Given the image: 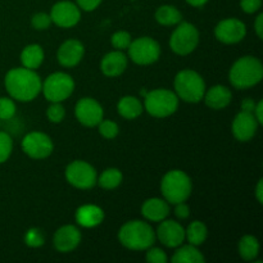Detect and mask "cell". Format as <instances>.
<instances>
[{"label": "cell", "instance_id": "cell-2", "mask_svg": "<svg viewBox=\"0 0 263 263\" xmlns=\"http://www.w3.org/2000/svg\"><path fill=\"white\" fill-rule=\"evenodd\" d=\"M263 64L253 55H244L231 66L229 80L233 87L238 90L251 89L262 81Z\"/></svg>", "mask_w": 263, "mask_h": 263}, {"label": "cell", "instance_id": "cell-24", "mask_svg": "<svg viewBox=\"0 0 263 263\" xmlns=\"http://www.w3.org/2000/svg\"><path fill=\"white\" fill-rule=\"evenodd\" d=\"M44 57V49L39 44H30L25 46L21 53V63L22 67L36 71L43 64Z\"/></svg>", "mask_w": 263, "mask_h": 263}, {"label": "cell", "instance_id": "cell-12", "mask_svg": "<svg viewBox=\"0 0 263 263\" xmlns=\"http://www.w3.org/2000/svg\"><path fill=\"white\" fill-rule=\"evenodd\" d=\"M74 116L81 125L95 127L104 117V110L94 98H81L74 105Z\"/></svg>", "mask_w": 263, "mask_h": 263}, {"label": "cell", "instance_id": "cell-38", "mask_svg": "<svg viewBox=\"0 0 263 263\" xmlns=\"http://www.w3.org/2000/svg\"><path fill=\"white\" fill-rule=\"evenodd\" d=\"M262 0H240V8L243 12L252 14L261 8Z\"/></svg>", "mask_w": 263, "mask_h": 263}, {"label": "cell", "instance_id": "cell-1", "mask_svg": "<svg viewBox=\"0 0 263 263\" xmlns=\"http://www.w3.org/2000/svg\"><path fill=\"white\" fill-rule=\"evenodd\" d=\"M5 89L10 98L17 102H32L41 92L40 76L33 69H28L26 67L12 68L5 74Z\"/></svg>", "mask_w": 263, "mask_h": 263}, {"label": "cell", "instance_id": "cell-35", "mask_svg": "<svg viewBox=\"0 0 263 263\" xmlns=\"http://www.w3.org/2000/svg\"><path fill=\"white\" fill-rule=\"evenodd\" d=\"M46 117L50 122L61 123L66 117V109L62 105V103H51L50 107L46 110Z\"/></svg>", "mask_w": 263, "mask_h": 263}, {"label": "cell", "instance_id": "cell-42", "mask_svg": "<svg viewBox=\"0 0 263 263\" xmlns=\"http://www.w3.org/2000/svg\"><path fill=\"white\" fill-rule=\"evenodd\" d=\"M253 115L256 117V120L258 121L259 125H263V102L259 100L258 103H256V108L253 110Z\"/></svg>", "mask_w": 263, "mask_h": 263}, {"label": "cell", "instance_id": "cell-7", "mask_svg": "<svg viewBox=\"0 0 263 263\" xmlns=\"http://www.w3.org/2000/svg\"><path fill=\"white\" fill-rule=\"evenodd\" d=\"M74 90V81L68 73L54 72L43 82L41 92L50 103H62L68 99Z\"/></svg>", "mask_w": 263, "mask_h": 263}, {"label": "cell", "instance_id": "cell-31", "mask_svg": "<svg viewBox=\"0 0 263 263\" xmlns=\"http://www.w3.org/2000/svg\"><path fill=\"white\" fill-rule=\"evenodd\" d=\"M15 103L12 98H0V121L12 120L15 116Z\"/></svg>", "mask_w": 263, "mask_h": 263}, {"label": "cell", "instance_id": "cell-18", "mask_svg": "<svg viewBox=\"0 0 263 263\" xmlns=\"http://www.w3.org/2000/svg\"><path fill=\"white\" fill-rule=\"evenodd\" d=\"M85 55V46L81 41L76 39L66 40L57 51V59L59 64L67 68L76 67Z\"/></svg>", "mask_w": 263, "mask_h": 263}, {"label": "cell", "instance_id": "cell-8", "mask_svg": "<svg viewBox=\"0 0 263 263\" xmlns=\"http://www.w3.org/2000/svg\"><path fill=\"white\" fill-rule=\"evenodd\" d=\"M199 44V31L193 23L180 22L170 37V48L177 55H187Z\"/></svg>", "mask_w": 263, "mask_h": 263}, {"label": "cell", "instance_id": "cell-44", "mask_svg": "<svg viewBox=\"0 0 263 263\" xmlns=\"http://www.w3.org/2000/svg\"><path fill=\"white\" fill-rule=\"evenodd\" d=\"M256 198H257V200H258L259 204H262L263 203V180L262 179L259 180L258 184H257Z\"/></svg>", "mask_w": 263, "mask_h": 263}, {"label": "cell", "instance_id": "cell-6", "mask_svg": "<svg viewBox=\"0 0 263 263\" xmlns=\"http://www.w3.org/2000/svg\"><path fill=\"white\" fill-rule=\"evenodd\" d=\"M179 98L168 89H154L144 97V109L156 118H166L179 108Z\"/></svg>", "mask_w": 263, "mask_h": 263}, {"label": "cell", "instance_id": "cell-45", "mask_svg": "<svg viewBox=\"0 0 263 263\" xmlns=\"http://www.w3.org/2000/svg\"><path fill=\"white\" fill-rule=\"evenodd\" d=\"M207 2L208 0H186L187 4H190L192 7H195V8L203 7V5H204Z\"/></svg>", "mask_w": 263, "mask_h": 263}, {"label": "cell", "instance_id": "cell-27", "mask_svg": "<svg viewBox=\"0 0 263 263\" xmlns=\"http://www.w3.org/2000/svg\"><path fill=\"white\" fill-rule=\"evenodd\" d=\"M156 21L162 26H176L182 21V14L174 5H161L156 12Z\"/></svg>", "mask_w": 263, "mask_h": 263}, {"label": "cell", "instance_id": "cell-39", "mask_svg": "<svg viewBox=\"0 0 263 263\" xmlns=\"http://www.w3.org/2000/svg\"><path fill=\"white\" fill-rule=\"evenodd\" d=\"M102 2L103 0H76V4L85 12H92L99 7Z\"/></svg>", "mask_w": 263, "mask_h": 263}, {"label": "cell", "instance_id": "cell-4", "mask_svg": "<svg viewBox=\"0 0 263 263\" xmlns=\"http://www.w3.org/2000/svg\"><path fill=\"white\" fill-rule=\"evenodd\" d=\"M192 179L181 170H171L163 176L161 181V192L163 199L170 204L186 202L192 195Z\"/></svg>", "mask_w": 263, "mask_h": 263}, {"label": "cell", "instance_id": "cell-23", "mask_svg": "<svg viewBox=\"0 0 263 263\" xmlns=\"http://www.w3.org/2000/svg\"><path fill=\"white\" fill-rule=\"evenodd\" d=\"M117 112L121 117L126 120H135L141 113L144 112V105L136 97L133 95H126L121 98L117 104Z\"/></svg>", "mask_w": 263, "mask_h": 263}, {"label": "cell", "instance_id": "cell-11", "mask_svg": "<svg viewBox=\"0 0 263 263\" xmlns=\"http://www.w3.org/2000/svg\"><path fill=\"white\" fill-rule=\"evenodd\" d=\"M22 151L27 154L30 158L33 159H45L53 153L54 144L50 136L40 131H32L28 133L22 140Z\"/></svg>", "mask_w": 263, "mask_h": 263}, {"label": "cell", "instance_id": "cell-41", "mask_svg": "<svg viewBox=\"0 0 263 263\" xmlns=\"http://www.w3.org/2000/svg\"><path fill=\"white\" fill-rule=\"evenodd\" d=\"M240 108L243 112H249V113H253L254 108H256V102L251 98H247V99L241 100L240 103Z\"/></svg>", "mask_w": 263, "mask_h": 263}, {"label": "cell", "instance_id": "cell-10", "mask_svg": "<svg viewBox=\"0 0 263 263\" xmlns=\"http://www.w3.org/2000/svg\"><path fill=\"white\" fill-rule=\"evenodd\" d=\"M64 175H66V180L68 181V184H71L76 189L89 190L94 187L98 181L97 170L90 163L80 161V159L71 162L66 167Z\"/></svg>", "mask_w": 263, "mask_h": 263}, {"label": "cell", "instance_id": "cell-3", "mask_svg": "<svg viewBox=\"0 0 263 263\" xmlns=\"http://www.w3.org/2000/svg\"><path fill=\"white\" fill-rule=\"evenodd\" d=\"M120 243L130 251H146L153 247L156 233L148 222L140 220L127 221L118 231Z\"/></svg>", "mask_w": 263, "mask_h": 263}, {"label": "cell", "instance_id": "cell-34", "mask_svg": "<svg viewBox=\"0 0 263 263\" xmlns=\"http://www.w3.org/2000/svg\"><path fill=\"white\" fill-rule=\"evenodd\" d=\"M98 128H99L100 135H102L104 139H108V140L115 139L116 136L118 135V133H120V128H118L117 123L109 120H104V118L99 122Z\"/></svg>", "mask_w": 263, "mask_h": 263}, {"label": "cell", "instance_id": "cell-5", "mask_svg": "<svg viewBox=\"0 0 263 263\" xmlns=\"http://www.w3.org/2000/svg\"><path fill=\"white\" fill-rule=\"evenodd\" d=\"M175 94L186 103H199L205 92L203 77L193 69H182L176 74L174 81Z\"/></svg>", "mask_w": 263, "mask_h": 263}, {"label": "cell", "instance_id": "cell-16", "mask_svg": "<svg viewBox=\"0 0 263 263\" xmlns=\"http://www.w3.org/2000/svg\"><path fill=\"white\" fill-rule=\"evenodd\" d=\"M258 126L259 123L253 113L240 110L234 118L231 130H233V135L235 136L236 140L246 143V141H249L254 138L257 130H258Z\"/></svg>", "mask_w": 263, "mask_h": 263}, {"label": "cell", "instance_id": "cell-33", "mask_svg": "<svg viewBox=\"0 0 263 263\" xmlns=\"http://www.w3.org/2000/svg\"><path fill=\"white\" fill-rule=\"evenodd\" d=\"M131 41H133V39L127 31H117L110 37V43L116 50H126L130 46Z\"/></svg>", "mask_w": 263, "mask_h": 263}, {"label": "cell", "instance_id": "cell-14", "mask_svg": "<svg viewBox=\"0 0 263 263\" xmlns=\"http://www.w3.org/2000/svg\"><path fill=\"white\" fill-rule=\"evenodd\" d=\"M247 26L238 18H228L217 23L215 36L222 44H238L246 37Z\"/></svg>", "mask_w": 263, "mask_h": 263}, {"label": "cell", "instance_id": "cell-25", "mask_svg": "<svg viewBox=\"0 0 263 263\" xmlns=\"http://www.w3.org/2000/svg\"><path fill=\"white\" fill-rule=\"evenodd\" d=\"M171 261L174 263H204L205 258L199 252L198 247L187 244V246L177 247V251L172 256Z\"/></svg>", "mask_w": 263, "mask_h": 263}, {"label": "cell", "instance_id": "cell-20", "mask_svg": "<svg viewBox=\"0 0 263 263\" xmlns=\"http://www.w3.org/2000/svg\"><path fill=\"white\" fill-rule=\"evenodd\" d=\"M77 225L85 229H94L104 220V211L95 204H84L79 207L74 213Z\"/></svg>", "mask_w": 263, "mask_h": 263}, {"label": "cell", "instance_id": "cell-13", "mask_svg": "<svg viewBox=\"0 0 263 263\" xmlns=\"http://www.w3.org/2000/svg\"><path fill=\"white\" fill-rule=\"evenodd\" d=\"M49 15L51 18V22L55 23L58 27L71 28L74 27L81 20V9L74 3L62 0L51 7Z\"/></svg>", "mask_w": 263, "mask_h": 263}, {"label": "cell", "instance_id": "cell-36", "mask_svg": "<svg viewBox=\"0 0 263 263\" xmlns=\"http://www.w3.org/2000/svg\"><path fill=\"white\" fill-rule=\"evenodd\" d=\"M51 23L53 22H51V18L48 13H35V14L32 15V18H31V25H32V27L35 28V30L39 31L48 30V28L50 27Z\"/></svg>", "mask_w": 263, "mask_h": 263}, {"label": "cell", "instance_id": "cell-30", "mask_svg": "<svg viewBox=\"0 0 263 263\" xmlns=\"http://www.w3.org/2000/svg\"><path fill=\"white\" fill-rule=\"evenodd\" d=\"M45 243L44 233L37 228L28 229L25 234V244L31 248H40Z\"/></svg>", "mask_w": 263, "mask_h": 263}, {"label": "cell", "instance_id": "cell-26", "mask_svg": "<svg viewBox=\"0 0 263 263\" xmlns=\"http://www.w3.org/2000/svg\"><path fill=\"white\" fill-rule=\"evenodd\" d=\"M239 256L244 261H254L259 254V241L253 235H244L239 240Z\"/></svg>", "mask_w": 263, "mask_h": 263}, {"label": "cell", "instance_id": "cell-29", "mask_svg": "<svg viewBox=\"0 0 263 263\" xmlns=\"http://www.w3.org/2000/svg\"><path fill=\"white\" fill-rule=\"evenodd\" d=\"M122 172L118 168H107L100 174L97 184L105 190H113L118 187L122 182Z\"/></svg>", "mask_w": 263, "mask_h": 263}, {"label": "cell", "instance_id": "cell-19", "mask_svg": "<svg viewBox=\"0 0 263 263\" xmlns=\"http://www.w3.org/2000/svg\"><path fill=\"white\" fill-rule=\"evenodd\" d=\"M128 58L122 50H115L107 53L100 62L102 72L108 77H117L127 68Z\"/></svg>", "mask_w": 263, "mask_h": 263}, {"label": "cell", "instance_id": "cell-28", "mask_svg": "<svg viewBox=\"0 0 263 263\" xmlns=\"http://www.w3.org/2000/svg\"><path fill=\"white\" fill-rule=\"evenodd\" d=\"M208 236L207 226L202 221H193L187 229L185 230V239L189 241V244L195 247L202 246Z\"/></svg>", "mask_w": 263, "mask_h": 263}, {"label": "cell", "instance_id": "cell-22", "mask_svg": "<svg viewBox=\"0 0 263 263\" xmlns=\"http://www.w3.org/2000/svg\"><path fill=\"white\" fill-rule=\"evenodd\" d=\"M141 215L152 222H161L170 215V203L161 198H149L141 205Z\"/></svg>", "mask_w": 263, "mask_h": 263}, {"label": "cell", "instance_id": "cell-17", "mask_svg": "<svg viewBox=\"0 0 263 263\" xmlns=\"http://www.w3.org/2000/svg\"><path fill=\"white\" fill-rule=\"evenodd\" d=\"M81 243V231L74 225H64L55 231L53 236L54 248L61 253L74 251Z\"/></svg>", "mask_w": 263, "mask_h": 263}, {"label": "cell", "instance_id": "cell-9", "mask_svg": "<svg viewBox=\"0 0 263 263\" xmlns=\"http://www.w3.org/2000/svg\"><path fill=\"white\" fill-rule=\"evenodd\" d=\"M127 50L131 61L139 66H149L156 63L161 57V46L149 36H143L133 40Z\"/></svg>", "mask_w": 263, "mask_h": 263}, {"label": "cell", "instance_id": "cell-37", "mask_svg": "<svg viewBox=\"0 0 263 263\" xmlns=\"http://www.w3.org/2000/svg\"><path fill=\"white\" fill-rule=\"evenodd\" d=\"M145 259L149 263H167L168 257H167L166 252L162 251L161 248H153V247H151V248L146 249Z\"/></svg>", "mask_w": 263, "mask_h": 263}, {"label": "cell", "instance_id": "cell-40", "mask_svg": "<svg viewBox=\"0 0 263 263\" xmlns=\"http://www.w3.org/2000/svg\"><path fill=\"white\" fill-rule=\"evenodd\" d=\"M175 215L179 220H186L190 216V208L185 202L175 204Z\"/></svg>", "mask_w": 263, "mask_h": 263}, {"label": "cell", "instance_id": "cell-15", "mask_svg": "<svg viewBox=\"0 0 263 263\" xmlns=\"http://www.w3.org/2000/svg\"><path fill=\"white\" fill-rule=\"evenodd\" d=\"M156 238H158V240L168 248H177L185 240V229L181 223L164 218L157 229Z\"/></svg>", "mask_w": 263, "mask_h": 263}, {"label": "cell", "instance_id": "cell-21", "mask_svg": "<svg viewBox=\"0 0 263 263\" xmlns=\"http://www.w3.org/2000/svg\"><path fill=\"white\" fill-rule=\"evenodd\" d=\"M204 99L205 105L211 109L215 110H221L225 109L229 104L231 103L233 99V92L229 89L228 86H223V85H215L211 89L205 90L204 92Z\"/></svg>", "mask_w": 263, "mask_h": 263}, {"label": "cell", "instance_id": "cell-32", "mask_svg": "<svg viewBox=\"0 0 263 263\" xmlns=\"http://www.w3.org/2000/svg\"><path fill=\"white\" fill-rule=\"evenodd\" d=\"M13 151V140L9 134L0 131V163H4L9 159Z\"/></svg>", "mask_w": 263, "mask_h": 263}, {"label": "cell", "instance_id": "cell-43", "mask_svg": "<svg viewBox=\"0 0 263 263\" xmlns=\"http://www.w3.org/2000/svg\"><path fill=\"white\" fill-rule=\"evenodd\" d=\"M254 30H256L257 36L259 39L263 37V14H258V17L256 18V22H254Z\"/></svg>", "mask_w": 263, "mask_h": 263}]
</instances>
